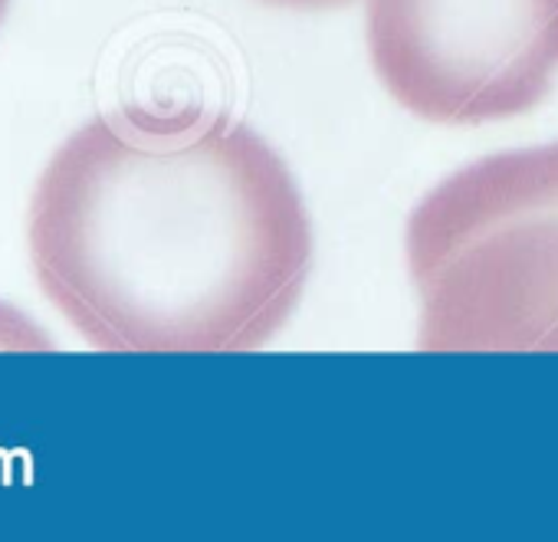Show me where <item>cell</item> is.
Returning a JSON list of instances; mask_svg holds the SVG:
<instances>
[{"instance_id":"cell-3","label":"cell","mask_w":558,"mask_h":542,"mask_svg":"<svg viewBox=\"0 0 558 542\" xmlns=\"http://www.w3.org/2000/svg\"><path fill=\"white\" fill-rule=\"evenodd\" d=\"M378 83L434 125L538 109L558 86V0H368Z\"/></svg>"},{"instance_id":"cell-1","label":"cell","mask_w":558,"mask_h":542,"mask_svg":"<svg viewBox=\"0 0 558 542\" xmlns=\"http://www.w3.org/2000/svg\"><path fill=\"white\" fill-rule=\"evenodd\" d=\"M27 253L53 310L102 352H253L300 306L313 224L250 125L119 106L50 155Z\"/></svg>"},{"instance_id":"cell-4","label":"cell","mask_w":558,"mask_h":542,"mask_svg":"<svg viewBox=\"0 0 558 542\" xmlns=\"http://www.w3.org/2000/svg\"><path fill=\"white\" fill-rule=\"evenodd\" d=\"M253 4L272 11H293V14H329V11L352 8L355 0H253Z\"/></svg>"},{"instance_id":"cell-5","label":"cell","mask_w":558,"mask_h":542,"mask_svg":"<svg viewBox=\"0 0 558 542\" xmlns=\"http://www.w3.org/2000/svg\"><path fill=\"white\" fill-rule=\"evenodd\" d=\"M8 11H11V0H0V24H4Z\"/></svg>"},{"instance_id":"cell-2","label":"cell","mask_w":558,"mask_h":542,"mask_svg":"<svg viewBox=\"0 0 558 542\" xmlns=\"http://www.w3.org/2000/svg\"><path fill=\"white\" fill-rule=\"evenodd\" d=\"M404 246L424 352H558V142L444 178Z\"/></svg>"}]
</instances>
